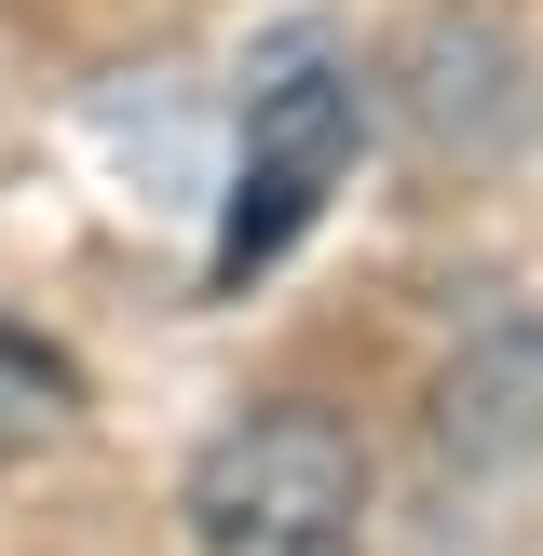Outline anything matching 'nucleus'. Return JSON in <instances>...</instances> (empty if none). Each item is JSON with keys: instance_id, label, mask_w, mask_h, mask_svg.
Masks as SVG:
<instances>
[{"instance_id": "1", "label": "nucleus", "mask_w": 543, "mask_h": 556, "mask_svg": "<svg viewBox=\"0 0 543 556\" xmlns=\"http://www.w3.org/2000/svg\"><path fill=\"white\" fill-rule=\"evenodd\" d=\"M204 556H367V448L326 407H244L190 462Z\"/></svg>"}, {"instance_id": "2", "label": "nucleus", "mask_w": 543, "mask_h": 556, "mask_svg": "<svg viewBox=\"0 0 543 556\" xmlns=\"http://www.w3.org/2000/svg\"><path fill=\"white\" fill-rule=\"evenodd\" d=\"M353 150H367V96H353L326 54H299L286 81H258V123H244V177H231V217H217V258L204 286H258L272 258H286L299 231L326 217V190L353 177Z\"/></svg>"}, {"instance_id": "3", "label": "nucleus", "mask_w": 543, "mask_h": 556, "mask_svg": "<svg viewBox=\"0 0 543 556\" xmlns=\"http://www.w3.org/2000/svg\"><path fill=\"white\" fill-rule=\"evenodd\" d=\"M380 96H394V123L421 136L434 163H503L516 136H530V41H516V14H489V0L407 14L394 54H380Z\"/></svg>"}]
</instances>
